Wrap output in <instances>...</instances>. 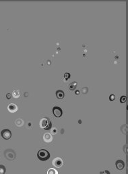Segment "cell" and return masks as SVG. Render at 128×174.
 <instances>
[{
	"label": "cell",
	"mask_w": 128,
	"mask_h": 174,
	"mask_svg": "<svg viewBox=\"0 0 128 174\" xmlns=\"http://www.w3.org/2000/svg\"><path fill=\"white\" fill-rule=\"evenodd\" d=\"M52 164L53 165H54L55 167H61L62 165H63V161L61 158L59 157H57L55 158L53 161H52Z\"/></svg>",
	"instance_id": "cell-5"
},
{
	"label": "cell",
	"mask_w": 128,
	"mask_h": 174,
	"mask_svg": "<svg viewBox=\"0 0 128 174\" xmlns=\"http://www.w3.org/2000/svg\"><path fill=\"white\" fill-rule=\"evenodd\" d=\"M47 173L48 174H51V173H58V172H57L55 169H50L49 170H48V171H47Z\"/></svg>",
	"instance_id": "cell-13"
},
{
	"label": "cell",
	"mask_w": 128,
	"mask_h": 174,
	"mask_svg": "<svg viewBox=\"0 0 128 174\" xmlns=\"http://www.w3.org/2000/svg\"><path fill=\"white\" fill-rule=\"evenodd\" d=\"M52 124L50 119L47 117H43L40 121V127L44 130H49L51 128Z\"/></svg>",
	"instance_id": "cell-2"
},
{
	"label": "cell",
	"mask_w": 128,
	"mask_h": 174,
	"mask_svg": "<svg viewBox=\"0 0 128 174\" xmlns=\"http://www.w3.org/2000/svg\"><path fill=\"white\" fill-rule=\"evenodd\" d=\"M37 157L38 159L41 161H47V160L49 159V158H50V153L47 150L41 149L38 152Z\"/></svg>",
	"instance_id": "cell-1"
},
{
	"label": "cell",
	"mask_w": 128,
	"mask_h": 174,
	"mask_svg": "<svg viewBox=\"0 0 128 174\" xmlns=\"http://www.w3.org/2000/svg\"><path fill=\"white\" fill-rule=\"evenodd\" d=\"M5 156L7 159L8 160H14L16 158V153L13 150L8 149L5 151Z\"/></svg>",
	"instance_id": "cell-3"
},
{
	"label": "cell",
	"mask_w": 128,
	"mask_h": 174,
	"mask_svg": "<svg viewBox=\"0 0 128 174\" xmlns=\"http://www.w3.org/2000/svg\"><path fill=\"white\" fill-rule=\"evenodd\" d=\"M1 136L5 140H8L11 137V132L9 129H4L1 132Z\"/></svg>",
	"instance_id": "cell-4"
},
{
	"label": "cell",
	"mask_w": 128,
	"mask_h": 174,
	"mask_svg": "<svg viewBox=\"0 0 128 174\" xmlns=\"http://www.w3.org/2000/svg\"><path fill=\"white\" fill-rule=\"evenodd\" d=\"M56 96H57V97L58 98V99H63V98L64 97L65 94H64V92H63V91H62V90H58V91H57V92H56Z\"/></svg>",
	"instance_id": "cell-10"
},
{
	"label": "cell",
	"mask_w": 128,
	"mask_h": 174,
	"mask_svg": "<svg viewBox=\"0 0 128 174\" xmlns=\"http://www.w3.org/2000/svg\"><path fill=\"white\" fill-rule=\"evenodd\" d=\"M43 140L46 142H51L53 140V136L50 134L46 133L45 134V135L43 136Z\"/></svg>",
	"instance_id": "cell-9"
},
{
	"label": "cell",
	"mask_w": 128,
	"mask_h": 174,
	"mask_svg": "<svg viewBox=\"0 0 128 174\" xmlns=\"http://www.w3.org/2000/svg\"><path fill=\"white\" fill-rule=\"evenodd\" d=\"M10 96H11V94H7V98H8V99H10Z\"/></svg>",
	"instance_id": "cell-16"
},
{
	"label": "cell",
	"mask_w": 128,
	"mask_h": 174,
	"mask_svg": "<svg viewBox=\"0 0 128 174\" xmlns=\"http://www.w3.org/2000/svg\"><path fill=\"white\" fill-rule=\"evenodd\" d=\"M115 165H116V167L119 170H122V169L124 168L125 167V163L124 161H122V160H117L116 161V163H115Z\"/></svg>",
	"instance_id": "cell-7"
},
{
	"label": "cell",
	"mask_w": 128,
	"mask_h": 174,
	"mask_svg": "<svg viewBox=\"0 0 128 174\" xmlns=\"http://www.w3.org/2000/svg\"><path fill=\"white\" fill-rule=\"evenodd\" d=\"M77 85V83L76 82H72L71 84H70V90H74L75 89V88H76V86Z\"/></svg>",
	"instance_id": "cell-12"
},
{
	"label": "cell",
	"mask_w": 128,
	"mask_h": 174,
	"mask_svg": "<svg viewBox=\"0 0 128 174\" xmlns=\"http://www.w3.org/2000/svg\"><path fill=\"white\" fill-rule=\"evenodd\" d=\"M53 113L54 116L57 117H59L62 116V113H63V111H62V109L59 107H54L53 108Z\"/></svg>",
	"instance_id": "cell-6"
},
{
	"label": "cell",
	"mask_w": 128,
	"mask_h": 174,
	"mask_svg": "<svg viewBox=\"0 0 128 174\" xmlns=\"http://www.w3.org/2000/svg\"><path fill=\"white\" fill-rule=\"evenodd\" d=\"M126 100H127L126 97L122 96L121 97V99H120V102L122 103H125V101H126Z\"/></svg>",
	"instance_id": "cell-14"
},
{
	"label": "cell",
	"mask_w": 128,
	"mask_h": 174,
	"mask_svg": "<svg viewBox=\"0 0 128 174\" xmlns=\"http://www.w3.org/2000/svg\"><path fill=\"white\" fill-rule=\"evenodd\" d=\"M8 111L10 112L11 113H15L17 111H18V107H17L16 105L13 104V103H11L8 105Z\"/></svg>",
	"instance_id": "cell-8"
},
{
	"label": "cell",
	"mask_w": 128,
	"mask_h": 174,
	"mask_svg": "<svg viewBox=\"0 0 128 174\" xmlns=\"http://www.w3.org/2000/svg\"><path fill=\"white\" fill-rule=\"evenodd\" d=\"M5 171H6V169L5 166L0 165V173H5Z\"/></svg>",
	"instance_id": "cell-11"
},
{
	"label": "cell",
	"mask_w": 128,
	"mask_h": 174,
	"mask_svg": "<svg viewBox=\"0 0 128 174\" xmlns=\"http://www.w3.org/2000/svg\"><path fill=\"white\" fill-rule=\"evenodd\" d=\"M115 99V95H113V94H111L110 96V100L111 101H113V100Z\"/></svg>",
	"instance_id": "cell-15"
}]
</instances>
